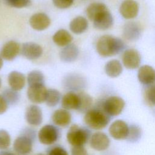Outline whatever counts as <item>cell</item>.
<instances>
[{
    "instance_id": "obj_9",
    "label": "cell",
    "mask_w": 155,
    "mask_h": 155,
    "mask_svg": "<svg viewBox=\"0 0 155 155\" xmlns=\"http://www.w3.org/2000/svg\"><path fill=\"white\" fill-rule=\"evenodd\" d=\"M47 89L44 84L28 86L27 91L28 99L34 104H41L45 101Z\"/></svg>"
},
{
    "instance_id": "obj_37",
    "label": "cell",
    "mask_w": 155,
    "mask_h": 155,
    "mask_svg": "<svg viewBox=\"0 0 155 155\" xmlns=\"http://www.w3.org/2000/svg\"><path fill=\"white\" fill-rule=\"evenodd\" d=\"M54 5L61 9H65L70 7L73 3L74 0H52Z\"/></svg>"
},
{
    "instance_id": "obj_38",
    "label": "cell",
    "mask_w": 155,
    "mask_h": 155,
    "mask_svg": "<svg viewBox=\"0 0 155 155\" xmlns=\"http://www.w3.org/2000/svg\"><path fill=\"white\" fill-rule=\"evenodd\" d=\"M71 155H89L87 150L84 146L73 147L71 150Z\"/></svg>"
},
{
    "instance_id": "obj_26",
    "label": "cell",
    "mask_w": 155,
    "mask_h": 155,
    "mask_svg": "<svg viewBox=\"0 0 155 155\" xmlns=\"http://www.w3.org/2000/svg\"><path fill=\"white\" fill-rule=\"evenodd\" d=\"M105 72L111 78H116L122 72L121 63L117 59H113L107 62L105 65Z\"/></svg>"
},
{
    "instance_id": "obj_11",
    "label": "cell",
    "mask_w": 155,
    "mask_h": 155,
    "mask_svg": "<svg viewBox=\"0 0 155 155\" xmlns=\"http://www.w3.org/2000/svg\"><path fill=\"white\" fill-rule=\"evenodd\" d=\"M89 141L90 147L98 151L107 150L110 144V140L108 136L101 131H97L93 133L91 136Z\"/></svg>"
},
{
    "instance_id": "obj_21",
    "label": "cell",
    "mask_w": 155,
    "mask_h": 155,
    "mask_svg": "<svg viewBox=\"0 0 155 155\" xmlns=\"http://www.w3.org/2000/svg\"><path fill=\"white\" fill-rule=\"evenodd\" d=\"M79 49L74 44H70L64 47L59 53L61 60L64 62H72L76 60L79 55Z\"/></svg>"
},
{
    "instance_id": "obj_18",
    "label": "cell",
    "mask_w": 155,
    "mask_h": 155,
    "mask_svg": "<svg viewBox=\"0 0 155 155\" xmlns=\"http://www.w3.org/2000/svg\"><path fill=\"white\" fill-rule=\"evenodd\" d=\"M29 23L33 29L38 31H42L49 27L51 21L48 16L45 13H37L30 17Z\"/></svg>"
},
{
    "instance_id": "obj_6",
    "label": "cell",
    "mask_w": 155,
    "mask_h": 155,
    "mask_svg": "<svg viewBox=\"0 0 155 155\" xmlns=\"http://www.w3.org/2000/svg\"><path fill=\"white\" fill-rule=\"evenodd\" d=\"M63 85L70 91H81L85 87L86 81L84 77L76 73H71L65 76Z\"/></svg>"
},
{
    "instance_id": "obj_28",
    "label": "cell",
    "mask_w": 155,
    "mask_h": 155,
    "mask_svg": "<svg viewBox=\"0 0 155 155\" xmlns=\"http://www.w3.org/2000/svg\"><path fill=\"white\" fill-rule=\"evenodd\" d=\"M61 99V93L56 89L47 90L45 102L48 107H54L57 105Z\"/></svg>"
},
{
    "instance_id": "obj_16",
    "label": "cell",
    "mask_w": 155,
    "mask_h": 155,
    "mask_svg": "<svg viewBox=\"0 0 155 155\" xmlns=\"http://www.w3.org/2000/svg\"><path fill=\"white\" fill-rule=\"evenodd\" d=\"M21 51L20 44L15 41L7 42L1 48L0 55L6 61L13 60Z\"/></svg>"
},
{
    "instance_id": "obj_32",
    "label": "cell",
    "mask_w": 155,
    "mask_h": 155,
    "mask_svg": "<svg viewBox=\"0 0 155 155\" xmlns=\"http://www.w3.org/2000/svg\"><path fill=\"white\" fill-rule=\"evenodd\" d=\"M142 131L140 128L136 125H132L129 127V132L127 139L131 142L137 141L141 137Z\"/></svg>"
},
{
    "instance_id": "obj_5",
    "label": "cell",
    "mask_w": 155,
    "mask_h": 155,
    "mask_svg": "<svg viewBox=\"0 0 155 155\" xmlns=\"http://www.w3.org/2000/svg\"><path fill=\"white\" fill-rule=\"evenodd\" d=\"M104 111L110 116H117L124 108L125 103L124 99L119 96H110L101 104Z\"/></svg>"
},
{
    "instance_id": "obj_20",
    "label": "cell",
    "mask_w": 155,
    "mask_h": 155,
    "mask_svg": "<svg viewBox=\"0 0 155 155\" xmlns=\"http://www.w3.org/2000/svg\"><path fill=\"white\" fill-rule=\"evenodd\" d=\"M61 106L62 108L67 110H78L79 107V97L78 93L68 91L65 94L61 99Z\"/></svg>"
},
{
    "instance_id": "obj_43",
    "label": "cell",
    "mask_w": 155,
    "mask_h": 155,
    "mask_svg": "<svg viewBox=\"0 0 155 155\" xmlns=\"http://www.w3.org/2000/svg\"><path fill=\"white\" fill-rule=\"evenodd\" d=\"M1 84H2V81H1V78H0V88H1Z\"/></svg>"
},
{
    "instance_id": "obj_42",
    "label": "cell",
    "mask_w": 155,
    "mask_h": 155,
    "mask_svg": "<svg viewBox=\"0 0 155 155\" xmlns=\"http://www.w3.org/2000/svg\"><path fill=\"white\" fill-rule=\"evenodd\" d=\"M35 155H45V154H43V153H38V154H36Z\"/></svg>"
},
{
    "instance_id": "obj_34",
    "label": "cell",
    "mask_w": 155,
    "mask_h": 155,
    "mask_svg": "<svg viewBox=\"0 0 155 155\" xmlns=\"http://www.w3.org/2000/svg\"><path fill=\"white\" fill-rule=\"evenodd\" d=\"M5 3L12 7L14 8H24L30 5L31 0H4Z\"/></svg>"
},
{
    "instance_id": "obj_10",
    "label": "cell",
    "mask_w": 155,
    "mask_h": 155,
    "mask_svg": "<svg viewBox=\"0 0 155 155\" xmlns=\"http://www.w3.org/2000/svg\"><path fill=\"white\" fill-rule=\"evenodd\" d=\"M26 122L31 126L40 125L43 120V115L41 108L37 105H29L25 112Z\"/></svg>"
},
{
    "instance_id": "obj_23",
    "label": "cell",
    "mask_w": 155,
    "mask_h": 155,
    "mask_svg": "<svg viewBox=\"0 0 155 155\" xmlns=\"http://www.w3.org/2000/svg\"><path fill=\"white\" fill-rule=\"evenodd\" d=\"M123 35L128 41H134L140 36L139 26L134 22H128L125 24L123 28Z\"/></svg>"
},
{
    "instance_id": "obj_31",
    "label": "cell",
    "mask_w": 155,
    "mask_h": 155,
    "mask_svg": "<svg viewBox=\"0 0 155 155\" xmlns=\"http://www.w3.org/2000/svg\"><path fill=\"white\" fill-rule=\"evenodd\" d=\"M108 8L107 7L101 2H93L90 4L86 10V13L88 18L91 21L94 18L101 12Z\"/></svg>"
},
{
    "instance_id": "obj_7",
    "label": "cell",
    "mask_w": 155,
    "mask_h": 155,
    "mask_svg": "<svg viewBox=\"0 0 155 155\" xmlns=\"http://www.w3.org/2000/svg\"><path fill=\"white\" fill-rule=\"evenodd\" d=\"M35 140L21 134L13 142V149L18 155H28L33 150V145Z\"/></svg>"
},
{
    "instance_id": "obj_22",
    "label": "cell",
    "mask_w": 155,
    "mask_h": 155,
    "mask_svg": "<svg viewBox=\"0 0 155 155\" xmlns=\"http://www.w3.org/2000/svg\"><path fill=\"white\" fill-rule=\"evenodd\" d=\"M25 75L17 71H11L8 76V83L10 87L16 91L21 90L25 85Z\"/></svg>"
},
{
    "instance_id": "obj_17",
    "label": "cell",
    "mask_w": 155,
    "mask_h": 155,
    "mask_svg": "<svg viewBox=\"0 0 155 155\" xmlns=\"http://www.w3.org/2000/svg\"><path fill=\"white\" fill-rule=\"evenodd\" d=\"M51 120L54 125L65 128L67 127L71 121V114L64 108H60L55 110L51 116Z\"/></svg>"
},
{
    "instance_id": "obj_12",
    "label": "cell",
    "mask_w": 155,
    "mask_h": 155,
    "mask_svg": "<svg viewBox=\"0 0 155 155\" xmlns=\"http://www.w3.org/2000/svg\"><path fill=\"white\" fill-rule=\"evenodd\" d=\"M21 53L27 59L35 60L42 56L43 50L40 45L35 42H28L22 44L21 48Z\"/></svg>"
},
{
    "instance_id": "obj_40",
    "label": "cell",
    "mask_w": 155,
    "mask_h": 155,
    "mask_svg": "<svg viewBox=\"0 0 155 155\" xmlns=\"http://www.w3.org/2000/svg\"><path fill=\"white\" fill-rule=\"evenodd\" d=\"M0 155H18L16 153L12 152L8 150H1L0 151Z\"/></svg>"
},
{
    "instance_id": "obj_4",
    "label": "cell",
    "mask_w": 155,
    "mask_h": 155,
    "mask_svg": "<svg viewBox=\"0 0 155 155\" xmlns=\"http://www.w3.org/2000/svg\"><path fill=\"white\" fill-rule=\"evenodd\" d=\"M61 136L60 130L56 125L47 124L39 131L38 137L39 142L45 145H51L58 140Z\"/></svg>"
},
{
    "instance_id": "obj_19",
    "label": "cell",
    "mask_w": 155,
    "mask_h": 155,
    "mask_svg": "<svg viewBox=\"0 0 155 155\" xmlns=\"http://www.w3.org/2000/svg\"><path fill=\"white\" fill-rule=\"evenodd\" d=\"M137 77L142 84L151 85L155 82V70L150 65H143L138 70Z\"/></svg>"
},
{
    "instance_id": "obj_36",
    "label": "cell",
    "mask_w": 155,
    "mask_h": 155,
    "mask_svg": "<svg viewBox=\"0 0 155 155\" xmlns=\"http://www.w3.org/2000/svg\"><path fill=\"white\" fill-rule=\"evenodd\" d=\"M47 155H69L67 150L62 147L57 145L51 147L47 151Z\"/></svg>"
},
{
    "instance_id": "obj_1",
    "label": "cell",
    "mask_w": 155,
    "mask_h": 155,
    "mask_svg": "<svg viewBox=\"0 0 155 155\" xmlns=\"http://www.w3.org/2000/svg\"><path fill=\"white\" fill-rule=\"evenodd\" d=\"M125 44L119 38L111 35H103L96 43V51L102 57H110L120 53Z\"/></svg>"
},
{
    "instance_id": "obj_29",
    "label": "cell",
    "mask_w": 155,
    "mask_h": 155,
    "mask_svg": "<svg viewBox=\"0 0 155 155\" xmlns=\"http://www.w3.org/2000/svg\"><path fill=\"white\" fill-rule=\"evenodd\" d=\"M44 74L39 70H33L30 71L27 78V81L28 86L44 84L45 82Z\"/></svg>"
},
{
    "instance_id": "obj_35",
    "label": "cell",
    "mask_w": 155,
    "mask_h": 155,
    "mask_svg": "<svg viewBox=\"0 0 155 155\" xmlns=\"http://www.w3.org/2000/svg\"><path fill=\"white\" fill-rule=\"evenodd\" d=\"M145 99L150 105H155V85L148 87L145 91Z\"/></svg>"
},
{
    "instance_id": "obj_27",
    "label": "cell",
    "mask_w": 155,
    "mask_h": 155,
    "mask_svg": "<svg viewBox=\"0 0 155 155\" xmlns=\"http://www.w3.org/2000/svg\"><path fill=\"white\" fill-rule=\"evenodd\" d=\"M79 97V107L78 111L80 113H86L91 108L93 104L92 97L84 91L78 93Z\"/></svg>"
},
{
    "instance_id": "obj_24",
    "label": "cell",
    "mask_w": 155,
    "mask_h": 155,
    "mask_svg": "<svg viewBox=\"0 0 155 155\" xmlns=\"http://www.w3.org/2000/svg\"><path fill=\"white\" fill-rule=\"evenodd\" d=\"M88 27V22L87 19L83 16H79L71 20L69 24L71 31L74 34L79 35L84 33Z\"/></svg>"
},
{
    "instance_id": "obj_30",
    "label": "cell",
    "mask_w": 155,
    "mask_h": 155,
    "mask_svg": "<svg viewBox=\"0 0 155 155\" xmlns=\"http://www.w3.org/2000/svg\"><path fill=\"white\" fill-rule=\"evenodd\" d=\"M2 96L7 101L8 105H15L20 99V94L18 91L10 88L5 89L2 93Z\"/></svg>"
},
{
    "instance_id": "obj_39",
    "label": "cell",
    "mask_w": 155,
    "mask_h": 155,
    "mask_svg": "<svg viewBox=\"0 0 155 155\" xmlns=\"http://www.w3.org/2000/svg\"><path fill=\"white\" fill-rule=\"evenodd\" d=\"M8 107V105L2 96V94H0V114H2L6 112Z\"/></svg>"
},
{
    "instance_id": "obj_3",
    "label": "cell",
    "mask_w": 155,
    "mask_h": 155,
    "mask_svg": "<svg viewBox=\"0 0 155 155\" xmlns=\"http://www.w3.org/2000/svg\"><path fill=\"white\" fill-rule=\"evenodd\" d=\"M91 136V131L88 128L73 124L67 133V139L72 147L84 146L90 140Z\"/></svg>"
},
{
    "instance_id": "obj_15",
    "label": "cell",
    "mask_w": 155,
    "mask_h": 155,
    "mask_svg": "<svg viewBox=\"0 0 155 155\" xmlns=\"http://www.w3.org/2000/svg\"><path fill=\"white\" fill-rule=\"evenodd\" d=\"M139 4L134 0H124L119 7L121 16L127 19L134 18L139 13Z\"/></svg>"
},
{
    "instance_id": "obj_25",
    "label": "cell",
    "mask_w": 155,
    "mask_h": 155,
    "mask_svg": "<svg viewBox=\"0 0 155 155\" xmlns=\"http://www.w3.org/2000/svg\"><path fill=\"white\" fill-rule=\"evenodd\" d=\"M52 39L54 43L57 45L64 47L71 44L73 37L66 30L60 29L53 35Z\"/></svg>"
},
{
    "instance_id": "obj_41",
    "label": "cell",
    "mask_w": 155,
    "mask_h": 155,
    "mask_svg": "<svg viewBox=\"0 0 155 155\" xmlns=\"http://www.w3.org/2000/svg\"><path fill=\"white\" fill-rule=\"evenodd\" d=\"M2 66H3V59L0 55V70L2 68Z\"/></svg>"
},
{
    "instance_id": "obj_2",
    "label": "cell",
    "mask_w": 155,
    "mask_h": 155,
    "mask_svg": "<svg viewBox=\"0 0 155 155\" xmlns=\"http://www.w3.org/2000/svg\"><path fill=\"white\" fill-rule=\"evenodd\" d=\"M110 120V116L107 114L102 109L101 105L91 108L85 113L84 121L85 125L90 128L100 130L108 124Z\"/></svg>"
},
{
    "instance_id": "obj_33",
    "label": "cell",
    "mask_w": 155,
    "mask_h": 155,
    "mask_svg": "<svg viewBox=\"0 0 155 155\" xmlns=\"http://www.w3.org/2000/svg\"><path fill=\"white\" fill-rule=\"evenodd\" d=\"M11 144V137L8 132L0 129V150H7Z\"/></svg>"
},
{
    "instance_id": "obj_14",
    "label": "cell",
    "mask_w": 155,
    "mask_h": 155,
    "mask_svg": "<svg viewBox=\"0 0 155 155\" xmlns=\"http://www.w3.org/2000/svg\"><path fill=\"white\" fill-rule=\"evenodd\" d=\"M122 59L124 65L127 68L136 69L140 65L141 58L137 50L131 48L124 51Z\"/></svg>"
},
{
    "instance_id": "obj_13",
    "label": "cell",
    "mask_w": 155,
    "mask_h": 155,
    "mask_svg": "<svg viewBox=\"0 0 155 155\" xmlns=\"http://www.w3.org/2000/svg\"><path fill=\"white\" fill-rule=\"evenodd\" d=\"M94 27L98 30H107L113 24V18L108 8L99 13L92 21Z\"/></svg>"
},
{
    "instance_id": "obj_8",
    "label": "cell",
    "mask_w": 155,
    "mask_h": 155,
    "mask_svg": "<svg viewBox=\"0 0 155 155\" xmlns=\"http://www.w3.org/2000/svg\"><path fill=\"white\" fill-rule=\"evenodd\" d=\"M108 131L110 136L114 139H127L129 127L124 120H116L110 125Z\"/></svg>"
}]
</instances>
